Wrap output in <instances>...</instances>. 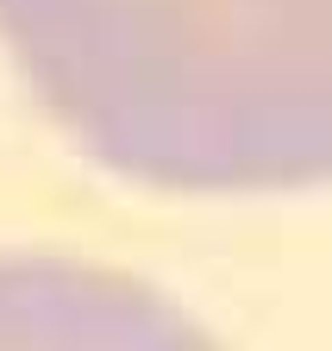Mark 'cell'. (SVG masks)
I'll return each instance as SVG.
<instances>
[{"instance_id":"cell-2","label":"cell","mask_w":332,"mask_h":351,"mask_svg":"<svg viewBox=\"0 0 332 351\" xmlns=\"http://www.w3.org/2000/svg\"><path fill=\"white\" fill-rule=\"evenodd\" d=\"M0 351H226L151 282L63 251H0Z\"/></svg>"},{"instance_id":"cell-1","label":"cell","mask_w":332,"mask_h":351,"mask_svg":"<svg viewBox=\"0 0 332 351\" xmlns=\"http://www.w3.org/2000/svg\"><path fill=\"white\" fill-rule=\"evenodd\" d=\"M0 44L38 107L119 176H332V0H0Z\"/></svg>"}]
</instances>
